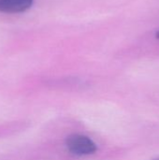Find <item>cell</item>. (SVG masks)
I'll return each mask as SVG.
<instances>
[{
    "instance_id": "6da1fadb",
    "label": "cell",
    "mask_w": 159,
    "mask_h": 160,
    "mask_svg": "<svg viewBox=\"0 0 159 160\" xmlns=\"http://www.w3.org/2000/svg\"><path fill=\"white\" fill-rule=\"evenodd\" d=\"M67 146L70 152L76 155H90L97 150V146L91 139L79 134L67 137Z\"/></svg>"
},
{
    "instance_id": "7a4b0ae2",
    "label": "cell",
    "mask_w": 159,
    "mask_h": 160,
    "mask_svg": "<svg viewBox=\"0 0 159 160\" xmlns=\"http://www.w3.org/2000/svg\"><path fill=\"white\" fill-rule=\"evenodd\" d=\"M33 0H0V12L19 13L31 8Z\"/></svg>"
},
{
    "instance_id": "3957f363",
    "label": "cell",
    "mask_w": 159,
    "mask_h": 160,
    "mask_svg": "<svg viewBox=\"0 0 159 160\" xmlns=\"http://www.w3.org/2000/svg\"><path fill=\"white\" fill-rule=\"evenodd\" d=\"M157 38H158L159 39V30L157 31Z\"/></svg>"
},
{
    "instance_id": "277c9868",
    "label": "cell",
    "mask_w": 159,
    "mask_h": 160,
    "mask_svg": "<svg viewBox=\"0 0 159 160\" xmlns=\"http://www.w3.org/2000/svg\"><path fill=\"white\" fill-rule=\"evenodd\" d=\"M156 160H159V159H156Z\"/></svg>"
}]
</instances>
